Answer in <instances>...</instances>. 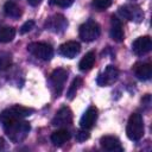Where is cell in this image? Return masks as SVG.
I'll list each match as a JSON object with an SVG mask.
<instances>
[{
  "label": "cell",
  "instance_id": "cell-25",
  "mask_svg": "<svg viewBox=\"0 0 152 152\" xmlns=\"http://www.w3.org/2000/svg\"><path fill=\"white\" fill-rule=\"evenodd\" d=\"M74 0H50V5L58 7H69L71 6Z\"/></svg>",
  "mask_w": 152,
  "mask_h": 152
},
{
  "label": "cell",
  "instance_id": "cell-1",
  "mask_svg": "<svg viewBox=\"0 0 152 152\" xmlns=\"http://www.w3.org/2000/svg\"><path fill=\"white\" fill-rule=\"evenodd\" d=\"M4 129H5L6 135L10 138V140L12 142L18 144L26 139V137L30 133L31 126L27 121L21 119V120H14V121H10L5 124Z\"/></svg>",
  "mask_w": 152,
  "mask_h": 152
},
{
  "label": "cell",
  "instance_id": "cell-12",
  "mask_svg": "<svg viewBox=\"0 0 152 152\" xmlns=\"http://www.w3.org/2000/svg\"><path fill=\"white\" fill-rule=\"evenodd\" d=\"M81 51V45L76 40H69L64 44H62L58 49V52L61 56L66 58H74L76 57Z\"/></svg>",
  "mask_w": 152,
  "mask_h": 152
},
{
  "label": "cell",
  "instance_id": "cell-10",
  "mask_svg": "<svg viewBox=\"0 0 152 152\" xmlns=\"http://www.w3.org/2000/svg\"><path fill=\"white\" fill-rule=\"evenodd\" d=\"M68 26V20L62 15V14H55L50 17L46 21V27L48 30L55 32V33H61L63 32Z\"/></svg>",
  "mask_w": 152,
  "mask_h": 152
},
{
  "label": "cell",
  "instance_id": "cell-23",
  "mask_svg": "<svg viewBox=\"0 0 152 152\" xmlns=\"http://www.w3.org/2000/svg\"><path fill=\"white\" fill-rule=\"evenodd\" d=\"M112 2H113V0H93L91 6L96 11H104L112 5Z\"/></svg>",
  "mask_w": 152,
  "mask_h": 152
},
{
  "label": "cell",
  "instance_id": "cell-3",
  "mask_svg": "<svg viewBox=\"0 0 152 152\" xmlns=\"http://www.w3.org/2000/svg\"><path fill=\"white\" fill-rule=\"evenodd\" d=\"M126 134L128 139L133 141H138L142 138L144 135V120L142 116L139 113H133L131 114L127 127H126Z\"/></svg>",
  "mask_w": 152,
  "mask_h": 152
},
{
  "label": "cell",
  "instance_id": "cell-28",
  "mask_svg": "<svg viewBox=\"0 0 152 152\" xmlns=\"http://www.w3.org/2000/svg\"><path fill=\"white\" fill-rule=\"evenodd\" d=\"M5 148V140L2 138H0V151H2Z\"/></svg>",
  "mask_w": 152,
  "mask_h": 152
},
{
  "label": "cell",
  "instance_id": "cell-24",
  "mask_svg": "<svg viewBox=\"0 0 152 152\" xmlns=\"http://www.w3.org/2000/svg\"><path fill=\"white\" fill-rule=\"evenodd\" d=\"M89 132H88V129H84V128H81L80 131H77V133H76V140L78 141V142H83V141H86L87 139H89Z\"/></svg>",
  "mask_w": 152,
  "mask_h": 152
},
{
  "label": "cell",
  "instance_id": "cell-21",
  "mask_svg": "<svg viewBox=\"0 0 152 152\" xmlns=\"http://www.w3.org/2000/svg\"><path fill=\"white\" fill-rule=\"evenodd\" d=\"M12 65V55L6 51L0 52V70H6Z\"/></svg>",
  "mask_w": 152,
  "mask_h": 152
},
{
  "label": "cell",
  "instance_id": "cell-15",
  "mask_svg": "<svg viewBox=\"0 0 152 152\" xmlns=\"http://www.w3.org/2000/svg\"><path fill=\"white\" fill-rule=\"evenodd\" d=\"M110 37L113 40L120 43L124 40L125 33H124V28H122V24L120 21V19H118L116 17L112 15L110 18Z\"/></svg>",
  "mask_w": 152,
  "mask_h": 152
},
{
  "label": "cell",
  "instance_id": "cell-14",
  "mask_svg": "<svg viewBox=\"0 0 152 152\" xmlns=\"http://www.w3.org/2000/svg\"><path fill=\"white\" fill-rule=\"evenodd\" d=\"M100 145L102 148H104L106 151H109V152H122L124 151V147L121 146V142L120 140L116 138V137H113V135H104L100 139Z\"/></svg>",
  "mask_w": 152,
  "mask_h": 152
},
{
  "label": "cell",
  "instance_id": "cell-11",
  "mask_svg": "<svg viewBox=\"0 0 152 152\" xmlns=\"http://www.w3.org/2000/svg\"><path fill=\"white\" fill-rule=\"evenodd\" d=\"M72 122V112L70 110L69 107H62L52 119V125L53 126H68Z\"/></svg>",
  "mask_w": 152,
  "mask_h": 152
},
{
  "label": "cell",
  "instance_id": "cell-27",
  "mask_svg": "<svg viewBox=\"0 0 152 152\" xmlns=\"http://www.w3.org/2000/svg\"><path fill=\"white\" fill-rule=\"evenodd\" d=\"M27 2H28L31 6H38V5L42 2V0H27Z\"/></svg>",
  "mask_w": 152,
  "mask_h": 152
},
{
  "label": "cell",
  "instance_id": "cell-4",
  "mask_svg": "<svg viewBox=\"0 0 152 152\" xmlns=\"http://www.w3.org/2000/svg\"><path fill=\"white\" fill-rule=\"evenodd\" d=\"M27 51L33 55L34 57L43 59V61H49L53 56V49L50 44L43 43V42H33L27 45Z\"/></svg>",
  "mask_w": 152,
  "mask_h": 152
},
{
  "label": "cell",
  "instance_id": "cell-2",
  "mask_svg": "<svg viewBox=\"0 0 152 152\" xmlns=\"http://www.w3.org/2000/svg\"><path fill=\"white\" fill-rule=\"evenodd\" d=\"M32 113H33L32 108L14 104V106H12V107H10V108H7L0 113V122L2 125H5L10 121L21 120V119H25L26 116H30Z\"/></svg>",
  "mask_w": 152,
  "mask_h": 152
},
{
  "label": "cell",
  "instance_id": "cell-22",
  "mask_svg": "<svg viewBox=\"0 0 152 152\" xmlns=\"http://www.w3.org/2000/svg\"><path fill=\"white\" fill-rule=\"evenodd\" d=\"M81 84H82V80H81L80 77H76V78L72 81L71 86H70L69 89H68V94H66L69 100H72V99H74V96L76 95V93H77V90H78V88H80Z\"/></svg>",
  "mask_w": 152,
  "mask_h": 152
},
{
  "label": "cell",
  "instance_id": "cell-9",
  "mask_svg": "<svg viewBox=\"0 0 152 152\" xmlns=\"http://www.w3.org/2000/svg\"><path fill=\"white\" fill-rule=\"evenodd\" d=\"M152 40L148 36H142L137 38L132 44V50L137 56H144L151 51Z\"/></svg>",
  "mask_w": 152,
  "mask_h": 152
},
{
  "label": "cell",
  "instance_id": "cell-7",
  "mask_svg": "<svg viewBox=\"0 0 152 152\" xmlns=\"http://www.w3.org/2000/svg\"><path fill=\"white\" fill-rule=\"evenodd\" d=\"M119 77V70L114 65H108L97 76V84L101 87H107L113 84Z\"/></svg>",
  "mask_w": 152,
  "mask_h": 152
},
{
  "label": "cell",
  "instance_id": "cell-6",
  "mask_svg": "<svg viewBox=\"0 0 152 152\" xmlns=\"http://www.w3.org/2000/svg\"><path fill=\"white\" fill-rule=\"evenodd\" d=\"M66 78H68V71L65 69L58 68V69H56V70L52 71V74L50 76V83H51L53 94L56 96H59L61 95Z\"/></svg>",
  "mask_w": 152,
  "mask_h": 152
},
{
  "label": "cell",
  "instance_id": "cell-13",
  "mask_svg": "<svg viewBox=\"0 0 152 152\" xmlns=\"http://www.w3.org/2000/svg\"><path fill=\"white\" fill-rule=\"evenodd\" d=\"M96 119H97V108L94 107V106H90L82 115L81 120H80V126L81 128H84V129H90L93 128V126L95 125L96 122Z\"/></svg>",
  "mask_w": 152,
  "mask_h": 152
},
{
  "label": "cell",
  "instance_id": "cell-19",
  "mask_svg": "<svg viewBox=\"0 0 152 152\" xmlns=\"http://www.w3.org/2000/svg\"><path fill=\"white\" fill-rule=\"evenodd\" d=\"M4 12L7 17L10 18H14V19H18L21 17L23 14V11L21 8L14 2V1H7L5 5H4Z\"/></svg>",
  "mask_w": 152,
  "mask_h": 152
},
{
  "label": "cell",
  "instance_id": "cell-20",
  "mask_svg": "<svg viewBox=\"0 0 152 152\" xmlns=\"http://www.w3.org/2000/svg\"><path fill=\"white\" fill-rule=\"evenodd\" d=\"M15 37V28L11 26L0 27V43H10Z\"/></svg>",
  "mask_w": 152,
  "mask_h": 152
},
{
  "label": "cell",
  "instance_id": "cell-26",
  "mask_svg": "<svg viewBox=\"0 0 152 152\" xmlns=\"http://www.w3.org/2000/svg\"><path fill=\"white\" fill-rule=\"evenodd\" d=\"M33 26H34V21L33 20H28V21H26L21 27H20V33H27V32H30L32 28H33Z\"/></svg>",
  "mask_w": 152,
  "mask_h": 152
},
{
  "label": "cell",
  "instance_id": "cell-17",
  "mask_svg": "<svg viewBox=\"0 0 152 152\" xmlns=\"http://www.w3.org/2000/svg\"><path fill=\"white\" fill-rule=\"evenodd\" d=\"M70 137L71 135H70L69 131H66L64 128H61V129L55 131L51 134V142L55 146H62V145H64L70 139Z\"/></svg>",
  "mask_w": 152,
  "mask_h": 152
},
{
  "label": "cell",
  "instance_id": "cell-16",
  "mask_svg": "<svg viewBox=\"0 0 152 152\" xmlns=\"http://www.w3.org/2000/svg\"><path fill=\"white\" fill-rule=\"evenodd\" d=\"M135 76L141 81H147L152 76V66L150 63H137L133 66Z\"/></svg>",
  "mask_w": 152,
  "mask_h": 152
},
{
  "label": "cell",
  "instance_id": "cell-18",
  "mask_svg": "<svg viewBox=\"0 0 152 152\" xmlns=\"http://www.w3.org/2000/svg\"><path fill=\"white\" fill-rule=\"evenodd\" d=\"M95 59H96V55H95L94 51L87 52L82 57V59L80 61V64H78L80 70L81 71H88V70H90L94 66V64H95Z\"/></svg>",
  "mask_w": 152,
  "mask_h": 152
},
{
  "label": "cell",
  "instance_id": "cell-5",
  "mask_svg": "<svg viewBox=\"0 0 152 152\" xmlns=\"http://www.w3.org/2000/svg\"><path fill=\"white\" fill-rule=\"evenodd\" d=\"M80 38L84 42H93L99 38L101 33L100 25L94 20H88L80 26Z\"/></svg>",
  "mask_w": 152,
  "mask_h": 152
},
{
  "label": "cell",
  "instance_id": "cell-8",
  "mask_svg": "<svg viewBox=\"0 0 152 152\" xmlns=\"http://www.w3.org/2000/svg\"><path fill=\"white\" fill-rule=\"evenodd\" d=\"M119 13L124 18L132 20V21H141L144 18L142 11L137 5H125L119 8Z\"/></svg>",
  "mask_w": 152,
  "mask_h": 152
}]
</instances>
